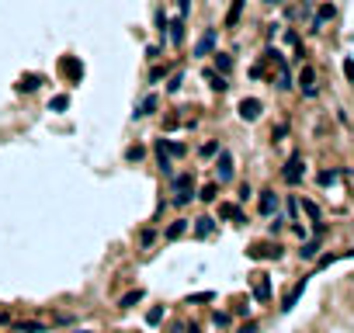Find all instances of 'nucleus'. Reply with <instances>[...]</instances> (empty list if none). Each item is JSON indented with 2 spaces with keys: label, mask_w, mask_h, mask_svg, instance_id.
I'll use <instances>...</instances> for the list:
<instances>
[{
  "label": "nucleus",
  "mask_w": 354,
  "mask_h": 333,
  "mask_svg": "<svg viewBox=\"0 0 354 333\" xmlns=\"http://www.w3.org/2000/svg\"><path fill=\"white\" fill-rule=\"evenodd\" d=\"M275 208H278V195H275V191H261V212L271 215Z\"/></svg>",
  "instance_id": "1a4fd4ad"
},
{
  "label": "nucleus",
  "mask_w": 354,
  "mask_h": 333,
  "mask_svg": "<svg viewBox=\"0 0 354 333\" xmlns=\"http://www.w3.org/2000/svg\"><path fill=\"white\" fill-rule=\"evenodd\" d=\"M247 254H250V257H275V261H278V257H282V247H278V243H275V247H261V243H257V247H250Z\"/></svg>",
  "instance_id": "0eeeda50"
},
{
  "label": "nucleus",
  "mask_w": 354,
  "mask_h": 333,
  "mask_svg": "<svg viewBox=\"0 0 354 333\" xmlns=\"http://www.w3.org/2000/svg\"><path fill=\"white\" fill-rule=\"evenodd\" d=\"M177 191H181V195L174 198V205H188V201H191V195H195V191H188V188H177Z\"/></svg>",
  "instance_id": "bb28decb"
},
{
  "label": "nucleus",
  "mask_w": 354,
  "mask_h": 333,
  "mask_svg": "<svg viewBox=\"0 0 354 333\" xmlns=\"http://www.w3.org/2000/svg\"><path fill=\"white\" fill-rule=\"evenodd\" d=\"M240 333H257V323H247V327H243Z\"/></svg>",
  "instance_id": "72a5a7b5"
},
{
  "label": "nucleus",
  "mask_w": 354,
  "mask_h": 333,
  "mask_svg": "<svg viewBox=\"0 0 354 333\" xmlns=\"http://www.w3.org/2000/svg\"><path fill=\"white\" fill-rule=\"evenodd\" d=\"M299 254H302L306 261H313V257L320 254V240H309V243H302V250H299Z\"/></svg>",
  "instance_id": "2eb2a0df"
},
{
  "label": "nucleus",
  "mask_w": 354,
  "mask_h": 333,
  "mask_svg": "<svg viewBox=\"0 0 354 333\" xmlns=\"http://www.w3.org/2000/svg\"><path fill=\"white\" fill-rule=\"evenodd\" d=\"M156 104H160V101H156V94H149V97L139 104V111H136V115H153V111H156Z\"/></svg>",
  "instance_id": "dca6fc26"
},
{
  "label": "nucleus",
  "mask_w": 354,
  "mask_h": 333,
  "mask_svg": "<svg viewBox=\"0 0 354 333\" xmlns=\"http://www.w3.org/2000/svg\"><path fill=\"white\" fill-rule=\"evenodd\" d=\"M184 229H188V219H177V222H170V226H167V233H163V236H167V240H177Z\"/></svg>",
  "instance_id": "f8f14e48"
},
{
  "label": "nucleus",
  "mask_w": 354,
  "mask_h": 333,
  "mask_svg": "<svg viewBox=\"0 0 354 333\" xmlns=\"http://www.w3.org/2000/svg\"><path fill=\"white\" fill-rule=\"evenodd\" d=\"M156 28H160V35L167 31V14H163V10H156Z\"/></svg>",
  "instance_id": "c756f323"
},
{
  "label": "nucleus",
  "mask_w": 354,
  "mask_h": 333,
  "mask_svg": "<svg viewBox=\"0 0 354 333\" xmlns=\"http://www.w3.org/2000/svg\"><path fill=\"white\" fill-rule=\"evenodd\" d=\"M261 108H264V104H261L257 97H243V101H240V118H243V122H257V118H261Z\"/></svg>",
  "instance_id": "f257e3e1"
},
{
  "label": "nucleus",
  "mask_w": 354,
  "mask_h": 333,
  "mask_svg": "<svg viewBox=\"0 0 354 333\" xmlns=\"http://www.w3.org/2000/svg\"><path fill=\"white\" fill-rule=\"evenodd\" d=\"M215 191H219V184H205L198 198H202V201H215Z\"/></svg>",
  "instance_id": "5701e85b"
},
{
  "label": "nucleus",
  "mask_w": 354,
  "mask_h": 333,
  "mask_svg": "<svg viewBox=\"0 0 354 333\" xmlns=\"http://www.w3.org/2000/svg\"><path fill=\"white\" fill-rule=\"evenodd\" d=\"M63 73H70V76H80V73H83V69L76 66V63H73V59H63Z\"/></svg>",
  "instance_id": "a878e982"
},
{
  "label": "nucleus",
  "mask_w": 354,
  "mask_h": 333,
  "mask_svg": "<svg viewBox=\"0 0 354 333\" xmlns=\"http://www.w3.org/2000/svg\"><path fill=\"white\" fill-rule=\"evenodd\" d=\"M215 177H219V184H226V181L233 177V156H229L226 149H219V163H215Z\"/></svg>",
  "instance_id": "f03ea898"
},
{
  "label": "nucleus",
  "mask_w": 354,
  "mask_h": 333,
  "mask_svg": "<svg viewBox=\"0 0 354 333\" xmlns=\"http://www.w3.org/2000/svg\"><path fill=\"white\" fill-rule=\"evenodd\" d=\"M344 73H348V80L354 83V59H344Z\"/></svg>",
  "instance_id": "2f4dec72"
},
{
  "label": "nucleus",
  "mask_w": 354,
  "mask_h": 333,
  "mask_svg": "<svg viewBox=\"0 0 354 333\" xmlns=\"http://www.w3.org/2000/svg\"><path fill=\"white\" fill-rule=\"evenodd\" d=\"M212 49H215V31H205L198 38V45H195V56H209Z\"/></svg>",
  "instance_id": "423d86ee"
},
{
  "label": "nucleus",
  "mask_w": 354,
  "mask_h": 333,
  "mask_svg": "<svg viewBox=\"0 0 354 333\" xmlns=\"http://www.w3.org/2000/svg\"><path fill=\"white\" fill-rule=\"evenodd\" d=\"M66 104H70V97H56V101H52V104H49V111H63V108H66Z\"/></svg>",
  "instance_id": "cd10ccee"
},
{
  "label": "nucleus",
  "mask_w": 354,
  "mask_h": 333,
  "mask_svg": "<svg viewBox=\"0 0 354 333\" xmlns=\"http://www.w3.org/2000/svg\"><path fill=\"white\" fill-rule=\"evenodd\" d=\"M160 320H163V309H149V313H146V323H149V327H156Z\"/></svg>",
  "instance_id": "393cba45"
},
{
  "label": "nucleus",
  "mask_w": 354,
  "mask_h": 333,
  "mask_svg": "<svg viewBox=\"0 0 354 333\" xmlns=\"http://www.w3.org/2000/svg\"><path fill=\"white\" fill-rule=\"evenodd\" d=\"M302 208H306V215H309L313 222H320V208H316L313 201H302Z\"/></svg>",
  "instance_id": "b1692460"
},
{
  "label": "nucleus",
  "mask_w": 354,
  "mask_h": 333,
  "mask_svg": "<svg viewBox=\"0 0 354 333\" xmlns=\"http://www.w3.org/2000/svg\"><path fill=\"white\" fill-rule=\"evenodd\" d=\"M188 7H191V0H181V14H188Z\"/></svg>",
  "instance_id": "f704fd0d"
},
{
  "label": "nucleus",
  "mask_w": 354,
  "mask_h": 333,
  "mask_svg": "<svg viewBox=\"0 0 354 333\" xmlns=\"http://www.w3.org/2000/svg\"><path fill=\"white\" fill-rule=\"evenodd\" d=\"M17 333H45V327H42V323H21Z\"/></svg>",
  "instance_id": "4be33fe9"
},
{
  "label": "nucleus",
  "mask_w": 354,
  "mask_h": 333,
  "mask_svg": "<svg viewBox=\"0 0 354 333\" xmlns=\"http://www.w3.org/2000/svg\"><path fill=\"white\" fill-rule=\"evenodd\" d=\"M288 184H299L302 181V156H292L288 163H285V174H282Z\"/></svg>",
  "instance_id": "7ed1b4c3"
},
{
  "label": "nucleus",
  "mask_w": 354,
  "mask_h": 333,
  "mask_svg": "<svg viewBox=\"0 0 354 333\" xmlns=\"http://www.w3.org/2000/svg\"><path fill=\"white\" fill-rule=\"evenodd\" d=\"M136 302H142V288H136V292H129V295H125V299H122L118 306H122V309H132Z\"/></svg>",
  "instance_id": "f3484780"
},
{
  "label": "nucleus",
  "mask_w": 354,
  "mask_h": 333,
  "mask_svg": "<svg viewBox=\"0 0 354 333\" xmlns=\"http://www.w3.org/2000/svg\"><path fill=\"white\" fill-rule=\"evenodd\" d=\"M219 219H233V222H243V212H240V205H219Z\"/></svg>",
  "instance_id": "9b49d317"
},
{
  "label": "nucleus",
  "mask_w": 354,
  "mask_h": 333,
  "mask_svg": "<svg viewBox=\"0 0 354 333\" xmlns=\"http://www.w3.org/2000/svg\"><path fill=\"white\" fill-rule=\"evenodd\" d=\"M83 333H87V330H83Z\"/></svg>",
  "instance_id": "e433bc0d"
},
{
  "label": "nucleus",
  "mask_w": 354,
  "mask_h": 333,
  "mask_svg": "<svg viewBox=\"0 0 354 333\" xmlns=\"http://www.w3.org/2000/svg\"><path fill=\"white\" fill-rule=\"evenodd\" d=\"M302 94H306V97H316V87H313V69H309V66L302 69Z\"/></svg>",
  "instance_id": "ddd939ff"
},
{
  "label": "nucleus",
  "mask_w": 354,
  "mask_h": 333,
  "mask_svg": "<svg viewBox=\"0 0 354 333\" xmlns=\"http://www.w3.org/2000/svg\"><path fill=\"white\" fill-rule=\"evenodd\" d=\"M215 66L222 69V73H229V69H233V59H229L226 52H215Z\"/></svg>",
  "instance_id": "aec40b11"
},
{
  "label": "nucleus",
  "mask_w": 354,
  "mask_h": 333,
  "mask_svg": "<svg viewBox=\"0 0 354 333\" xmlns=\"http://www.w3.org/2000/svg\"><path fill=\"white\" fill-rule=\"evenodd\" d=\"M205 80H209V87H212V90H226V87H229V83H226V76H215L212 69L205 73Z\"/></svg>",
  "instance_id": "a211bd4d"
},
{
  "label": "nucleus",
  "mask_w": 354,
  "mask_h": 333,
  "mask_svg": "<svg viewBox=\"0 0 354 333\" xmlns=\"http://www.w3.org/2000/svg\"><path fill=\"white\" fill-rule=\"evenodd\" d=\"M125 160H142V149H139V146H132V149H125Z\"/></svg>",
  "instance_id": "7c9ffc66"
},
{
  "label": "nucleus",
  "mask_w": 354,
  "mask_h": 333,
  "mask_svg": "<svg viewBox=\"0 0 354 333\" xmlns=\"http://www.w3.org/2000/svg\"><path fill=\"white\" fill-rule=\"evenodd\" d=\"M302 292H306V278H302V281H299V285H295V288H292V292L285 295V302H282V313H288V309H295V302L302 299Z\"/></svg>",
  "instance_id": "39448f33"
},
{
  "label": "nucleus",
  "mask_w": 354,
  "mask_h": 333,
  "mask_svg": "<svg viewBox=\"0 0 354 333\" xmlns=\"http://www.w3.org/2000/svg\"><path fill=\"white\" fill-rule=\"evenodd\" d=\"M264 3H285V0H264Z\"/></svg>",
  "instance_id": "c9c22d12"
},
{
  "label": "nucleus",
  "mask_w": 354,
  "mask_h": 333,
  "mask_svg": "<svg viewBox=\"0 0 354 333\" xmlns=\"http://www.w3.org/2000/svg\"><path fill=\"white\" fill-rule=\"evenodd\" d=\"M212 222H215V219L202 215V219H198V236H209V233H212Z\"/></svg>",
  "instance_id": "412c9836"
},
{
  "label": "nucleus",
  "mask_w": 354,
  "mask_h": 333,
  "mask_svg": "<svg viewBox=\"0 0 354 333\" xmlns=\"http://www.w3.org/2000/svg\"><path fill=\"white\" fill-rule=\"evenodd\" d=\"M254 299H261V302H268V299H271V281H268L264 274H257V278H254Z\"/></svg>",
  "instance_id": "20e7f679"
},
{
  "label": "nucleus",
  "mask_w": 354,
  "mask_h": 333,
  "mask_svg": "<svg viewBox=\"0 0 354 333\" xmlns=\"http://www.w3.org/2000/svg\"><path fill=\"white\" fill-rule=\"evenodd\" d=\"M38 83H42V76H35V73H31V76H21V83H17V90H35Z\"/></svg>",
  "instance_id": "6ab92c4d"
},
{
  "label": "nucleus",
  "mask_w": 354,
  "mask_h": 333,
  "mask_svg": "<svg viewBox=\"0 0 354 333\" xmlns=\"http://www.w3.org/2000/svg\"><path fill=\"white\" fill-rule=\"evenodd\" d=\"M240 14H243V0H233V7H229V14H226V24L233 28V24L240 21Z\"/></svg>",
  "instance_id": "4468645a"
},
{
  "label": "nucleus",
  "mask_w": 354,
  "mask_h": 333,
  "mask_svg": "<svg viewBox=\"0 0 354 333\" xmlns=\"http://www.w3.org/2000/svg\"><path fill=\"white\" fill-rule=\"evenodd\" d=\"M167 28H170V42H174V45H181V42H184V17L167 21Z\"/></svg>",
  "instance_id": "6e6552de"
},
{
  "label": "nucleus",
  "mask_w": 354,
  "mask_h": 333,
  "mask_svg": "<svg viewBox=\"0 0 354 333\" xmlns=\"http://www.w3.org/2000/svg\"><path fill=\"white\" fill-rule=\"evenodd\" d=\"M334 14H337V7H334V3H323V7H320V14H316V21H313V31H320V24H323V21H330Z\"/></svg>",
  "instance_id": "9d476101"
},
{
  "label": "nucleus",
  "mask_w": 354,
  "mask_h": 333,
  "mask_svg": "<svg viewBox=\"0 0 354 333\" xmlns=\"http://www.w3.org/2000/svg\"><path fill=\"white\" fill-rule=\"evenodd\" d=\"M167 90H181V73H177V76H170V83H167Z\"/></svg>",
  "instance_id": "473e14b6"
},
{
  "label": "nucleus",
  "mask_w": 354,
  "mask_h": 333,
  "mask_svg": "<svg viewBox=\"0 0 354 333\" xmlns=\"http://www.w3.org/2000/svg\"><path fill=\"white\" fill-rule=\"evenodd\" d=\"M334 181H337V170H323L320 174V184H334Z\"/></svg>",
  "instance_id": "c85d7f7f"
}]
</instances>
